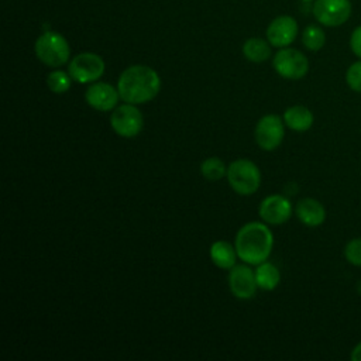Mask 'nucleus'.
I'll return each mask as SVG.
<instances>
[{"instance_id": "10", "label": "nucleus", "mask_w": 361, "mask_h": 361, "mask_svg": "<svg viewBox=\"0 0 361 361\" xmlns=\"http://www.w3.org/2000/svg\"><path fill=\"white\" fill-rule=\"evenodd\" d=\"M258 213L267 224L279 226L290 219L292 204L289 199L282 195H269L259 203Z\"/></svg>"}, {"instance_id": "18", "label": "nucleus", "mask_w": 361, "mask_h": 361, "mask_svg": "<svg viewBox=\"0 0 361 361\" xmlns=\"http://www.w3.org/2000/svg\"><path fill=\"white\" fill-rule=\"evenodd\" d=\"M243 54L251 62H265L271 56V44L261 38H250L243 45Z\"/></svg>"}, {"instance_id": "3", "label": "nucleus", "mask_w": 361, "mask_h": 361, "mask_svg": "<svg viewBox=\"0 0 361 361\" xmlns=\"http://www.w3.org/2000/svg\"><path fill=\"white\" fill-rule=\"evenodd\" d=\"M37 58L47 66L58 68L68 62L71 48L63 35L55 31H45L41 34L34 45Z\"/></svg>"}, {"instance_id": "20", "label": "nucleus", "mask_w": 361, "mask_h": 361, "mask_svg": "<svg viewBox=\"0 0 361 361\" xmlns=\"http://www.w3.org/2000/svg\"><path fill=\"white\" fill-rule=\"evenodd\" d=\"M200 173L210 182L220 180L227 175L226 164L217 157H209L200 164Z\"/></svg>"}, {"instance_id": "13", "label": "nucleus", "mask_w": 361, "mask_h": 361, "mask_svg": "<svg viewBox=\"0 0 361 361\" xmlns=\"http://www.w3.org/2000/svg\"><path fill=\"white\" fill-rule=\"evenodd\" d=\"M298 23L290 16H279L271 21L267 28V39L272 47L285 48L290 45L298 35Z\"/></svg>"}, {"instance_id": "15", "label": "nucleus", "mask_w": 361, "mask_h": 361, "mask_svg": "<svg viewBox=\"0 0 361 361\" xmlns=\"http://www.w3.org/2000/svg\"><path fill=\"white\" fill-rule=\"evenodd\" d=\"M283 123L288 128L298 131V133H303L310 130V127L313 126L314 117L310 109H307L306 106L302 104H296V106H290L283 111Z\"/></svg>"}, {"instance_id": "12", "label": "nucleus", "mask_w": 361, "mask_h": 361, "mask_svg": "<svg viewBox=\"0 0 361 361\" xmlns=\"http://www.w3.org/2000/svg\"><path fill=\"white\" fill-rule=\"evenodd\" d=\"M228 285L231 293L237 299H251L257 292L255 272L248 265H234L228 274Z\"/></svg>"}, {"instance_id": "6", "label": "nucleus", "mask_w": 361, "mask_h": 361, "mask_svg": "<svg viewBox=\"0 0 361 361\" xmlns=\"http://www.w3.org/2000/svg\"><path fill=\"white\" fill-rule=\"evenodd\" d=\"M110 126L113 131L123 138L137 137L144 127V117L137 104L124 103L110 114Z\"/></svg>"}, {"instance_id": "16", "label": "nucleus", "mask_w": 361, "mask_h": 361, "mask_svg": "<svg viewBox=\"0 0 361 361\" xmlns=\"http://www.w3.org/2000/svg\"><path fill=\"white\" fill-rule=\"evenodd\" d=\"M237 257L235 247L227 241L219 240L210 245V259L221 269H231L235 265Z\"/></svg>"}, {"instance_id": "8", "label": "nucleus", "mask_w": 361, "mask_h": 361, "mask_svg": "<svg viewBox=\"0 0 361 361\" xmlns=\"http://www.w3.org/2000/svg\"><path fill=\"white\" fill-rule=\"evenodd\" d=\"M285 135V123L283 118L278 114H265L261 117L255 126L254 137L257 145L264 151H274L276 149Z\"/></svg>"}, {"instance_id": "21", "label": "nucleus", "mask_w": 361, "mask_h": 361, "mask_svg": "<svg viewBox=\"0 0 361 361\" xmlns=\"http://www.w3.org/2000/svg\"><path fill=\"white\" fill-rule=\"evenodd\" d=\"M71 83H72V78H71L69 72H65L61 69H55V71L49 72L47 76V85H48L49 90L56 94H62V93L68 92L71 87Z\"/></svg>"}, {"instance_id": "17", "label": "nucleus", "mask_w": 361, "mask_h": 361, "mask_svg": "<svg viewBox=\"0 0 361 361\" xmlns=\"http://www.w3.org/2000/svg\"><path fill=\"white\" fill-rule=\"evenodd\" d=\"M254 272L257 285L262 290H274L281 282V272L271 262H261Z\"/></svg>"}, {"instance_id": "1", "label": "nucleus", "mask_w": 361, "mask_h": 361, "mask_svg": "<svg viewBox=\"0 0 361 361\" xmlns=\"http://www.w3.org/2000/svg\"><path fill=\"white\" fill-rule=\"evenodd\" d=\"M117 89L126 103L142 104L157 97L161 90L159 75L147 65H133L118 78Z\"/></svg>"}, {"instance_id": "26", "label": "nucleus", "mask_w": 361, "mask_h": 361, "mask_svg": "<svg viewBox=\"0 0 361 361\" xmlns=\"http://www.w3.org/2000/svg\"><path fill=\"white\" fill-rule=\"evenodd\" d=\"M355 290H357V293L361 296V279L357 282V285H355Z\"/></svg>"}, {"instance_id": "24", "label": "nucleus", "mask_w": 361, "mask_h": 361, "mask_svg": "<svg viewBox=\"0 0 361 361\" xmlns=\"http://www.w3.org/2000/svg\"><path fill=\"white\" fill-rule=\"evenodd\" d=\"M350 49L361 59V25L355 27L350 35Z\"/></svg>"}, {"instance_id": "27", "label": "nucleus", "mask_w": 361, "mask_h": 361, "mask_svg": "<svg viewBox=\"0 0 361 361\" xmlns=\"http://www.w3.org/2000/svg\"><path fill=\"white\" fill-rule=\"evenodd\" d=\"M302 1H305V3H307V1H313V0H302Z\"/></svg>"}, {"instance_id": "2", "label": "nucleus", "mask_w": 361, "mask_h": 361, "mask_svg": "<svg viewBox=\"0 0 361 361\" xmlns=\"http://www.w3.org/2000/svg\"><path fill=\"white\" fill-rule=\"evenodd\" d=\"M234 247L243 262L248 265H259L271 255L274 234L267 224L250 221L241 226L237 231Z\"/></svg>"}, {"instance_id": "19", "label": "nucleus", "mask_w": 361, "mask_h": 361, "mask_svg": "<svg viewBox=\"0 0 361 361\" xmlns=\"http://www.w3.org/2000/svg\"><path fill=\"white\" fill-rule=\"evenodd\" d=\"M302 44L312 52L320 51L326 44V34L319 25H307L302 32Z\"/></svg>"}, {"instance_id": "5", "label": "nucleus", "mask_w": 361, "mask_h": 361, "mask_svg": "<svg viewBox=\"0 0 361 361\" xmlns=\"http://www.w3.org/2000/svg\"><path fill=\"white\" fill-rule=\"evenodd\" d=\"M272 66L279 76L289 80H299L309 72V59L303 52L285 47L275 54Z\"/></svg>"}, {"instance_id": "14", "label": "nucleus", "mask_w": 361, "mask_h": 361, "mask_svg": "<svg viewBox=\"0 0 361 361\" xmlns=\"http://www.w3.org/2000/svg\"><path fill=\"white\" fill-rule=\"evenodd\" d=\"M298 220L306 227H319L326 220L324 206L313 197H303L295 206Z\"/></svg>"}, {"instance_id": "9", "label": "nucleus", "mask_w": 361, "mask_h": 361, "mask_svg": "<svg viewBox=\"0 0 361 361\" xmlns=\"http://www.w3.org/2000/svg\"><path fill=\"white\" fill-rule=\"evenodd\" d=\"M314 18L324 27H340L348 21L353 13L350 0H314Z\"/></svg>"}, {"instance_id": "11", "label": "nucleus", "mask_w": 361, "mask_h": 361, "mask_svg": "<svg viewBox=\"0 0 361 361\" xmlns=\"http://www.w3.org/2000/svg\"><path fill=\"white\" fill-rule=\"evenodd\" d=\"M118 99H121L118 89L106 82H93L85 92L86 103L99 111H110L116 109Z\"/></svg>"}, {"instance_id": "22", "label": "nucleus", "mask_w": 361, "mask_h": 361, "mask_svg": "<svg viewBox=\"0 0 361 361\" xmlns=\"http://www.w3.org/2000/svg\"><path fill=\"white\" fill-rule=\"evenodd\" d=\"M344 258L354 267H361V237L351 238L344 245Z\"/></svg>"}, {"instance_id": "25", "label": "nucleus", "mask_w": 361, "mask_h": 361, "mask_svg": "<svg viewBox=\"0 0 361 361\" xmlns=\"http://www.w3.org/2000/svg\"><path fill=\"white\" fill-rule=\"evenodd\" d=\"M350 358L351 361H361V341L353 347L350 353Z\"/></svg>"}, {"instance_id": "7", "label": "nucleus", "mask_w": 361, "mask_h": 361, "mask_svg": "<svg viewBox=\"0 0 361 361\" xmlns=\"http://www.w3.org/2000/svg\"><path fill=\"white\" fill-rule=\"evenodd\" d=\"M106 65L100 55L94 52H82L72 58L68 72L72 80L78 83H93L104 73Z\"/></svg>"}, {"instance_id": "4", "label": "nucleus", "mask_w": 361, "mask_h": 361, "mask_svg": "<svg viewBox=\"0 0 361 361\" xmlns=\"http://www.w3.org/2000/svg\"><path fill=\"white\" fill-rule=\"evenodd\" d=\"M227 180L235 193L250 196L261 186V172L252 161L241 158L227 166Z\"/></svg>"}, {"instance_id": "23", "label": "nucleus", "mask_w": 361, "mask_h": 361, "mask_svg": "<svg viewBox=\"0 0 361 361\" xmlns=\"http://www.w3.org/2000/svg\"><path fill=\"white\" fill-rule=\"evenodd\" d=\"M345 83L353 92L361 93V59L353 62L347 68V71H345Z\"/></svg>"}]
</instances>
